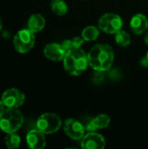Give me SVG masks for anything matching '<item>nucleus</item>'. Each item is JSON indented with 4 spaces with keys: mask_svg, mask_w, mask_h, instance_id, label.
<instances>
[{
    "mask_svg": "<svg viewBox=\"0 0 148 149\" xmlns=\"http://www.w3.org/2000/svg\"><path fill=\"white\" fill-rule=\"evenodd\" d=\"M87 56L89 65L99 72L108 71L114 60V52L112 47L106 44H98L92 46Z\"/></svg>",
    "mask_w": 148,
    "mask_h": 149,
    "instance_id": "obj_1",
    "label": "nucleus"
},
{
    "mask_svg": "<svg viewBox=\"0 0 148 149\" xmlns=\"http://www.w3.org/2000/svg\"><path fill=\"white\" fill-rule=\"evenodd\" d=\"M63 60L65 70L73 76L82 74L89 65L88 56L80 48L66 52Z\"/></svg>",
    "mask_w": 148,
    "mask_h": 149,
    "instance_id": "obj_2",
    "label": "nucleus"
},
{
    "mask_svg": "<svg viewBox=\"0 0 148 149\" xmlns=\"http://www.w3.org/2000/svg\"><path fill=\"white\" fill-rule=\"evenodd\" d=\"M24 124V117L17 108H4L0 113V129L6 133L17 132Z\"/></svg>",
    "mask_w": 148,
    "mask_h": 149,
    "instance_id": "obj_3",
    "label": "nucleus"
},
{
    "mask_svg": "<svg viewBox=\"0 0 148 149\" xmlns=\"http://www.w3.org/2000/svg\"><path fill=\"white\" fill-rule=\"evenodd\" d=\"M61 119L52 113H43L36 121V127L44 134L56 133L61 127Z\"/></svg>",
    "mask_w": 148,
    "mask_h": 149,
    "instance_id": "obj_4",
    "label": "nucleus"
},
{
    "mask_svg": "<svg viewBox=\"0 0 148 149\" xmlns=\"http://www.w3.org/2000/svg\"><path fill=\"white\" fill-rule=\"evenodd\" d=\"M35 44V35L30 29H23L18 31L13 38V45L17 52L19 53L28 52Z\"/></svg>",
    "mask_w": 148,
    "mask_h": 149,
    "instance_id": "obj_5",
    "label": "nucleus"
},
{
    "mask_svg": "<svg viewBox=\"0 0 148 149\" xmlns=\"http://www.w3.org/2000/svg\"><path fill=\"white\" fill-rule=\"evenodd\" d=\"M99 29L107 34H116L123 26L122 18L114 13L104 14L99 19Z\"/></svg>",
    "mask_w": 148,
    "mask_h": 149,
    "instance_id": "obj_6",
    "label": "nucleus"
},
{
    "mask_svg": "<svg viewBox=\"0 0 148 149\" xmlns=\"http://www.w3.org/2000/svg\"><path fill=\"white\" fill-rule=\"evenodd\" d=\"M1 100L5 107L17 108L24 103L25 96L20 90L17 88H10L3 92Z\"/></svg>",
    "mask_w": 148,
    "mask_h": 149,
    "instance_id": "obj_7",
    "label": "nucleus"
},
{
    "mask_svg": "<svg viewBox=\"0 0 148 149\" xmlns=\"http://www.w3.org/2000/svg\"><path fill=\"white\" fill-rule=\"evenodd\" d=\"M85 127L83 123L76 119H67L64 124V132L65 134L74 141L81 140L85 135Z\"/></svg>",
    "mask_w": 148,
    "mask_h": 149,
    "instance_id": "obj_8",
    "label": "nucleus"
},
{
    "mask_svg": "<svg viewBox=\"0 0 148 149\" xmlns=\"http://www.w3.org/2000/svg\"><path fill=\"white\" fill-rule=\"evenodd\" d=\"M106 146L104 137L93 132H89L81 139V147L84 149H103Z\"/></svg>",
    "mask_w": 148,
    "mask_h": 149,
    "instance_id": "obj_9",
    "label": "nucleus"
},
{
    "mask_svg": "<svg viewBox=\"0 0 148 149\" xmlns=\"http://www.w3.org/2000/svg\"><path fill=\"white\" fill-rule=\"evenodd\" d=\"M26 142L30 148L43 149L46 145L44 134L39 131L37 127L31 129L26 136Z\"/></svg>",
    "mask_w": 148,
    "mask_h": 149,
    "instance_id": "obj_10",
    "label": "nucleus"
},
{
    "mask_svg": "<svg viewBox=\"0 0 148 149\" xmlns=\"http://www.w3.org/2000/svg\"><path fill=\"white\" fill-rule=\"evenodd\" d=\"M66 51L63 47L62 44L51 43L45 45L44 49V56L51 61H60L63 60L65 56Z\"/></svg>",
    "mask_w": 148,
    "mask_h": 149,
    "instance_id": "obj_11",
    "label": "nucleus"
},
{
    "mask_svg": "<svg viewBox=\"0 0 148 149\" xmlns=\"http://www.w3.org/2000/svg\"><path fill=\"white\" fill-rule=\"evenodd\" d=\"M130 27L132 31L137 34L140 35L147 31L148 19L147 17L143 14H136L134 15L130 21Z\"/></svg>",
    "mask_w": 148,
    "mask_h": 149,
    "instance_id": "obj_12",
    "label": "nucleus"
},
{
    "mask_svg": "<svg viewBox=\"0 0 148 149\" xmlns=\"http://www.w3.org/2000/svg\"><path fill=\"white\" fill-rule=\"evenodd\" d=\"M45 25V19L41 14H33L28 20V29L37 33L41 31Z\"/></svg>",
    "mask_w": 148,
    "mask_h": 149,
    "instance_id": "obj_13",
    "label": "nucleus"
},
{
    "mask_svg": "<svg viewBox=\"0 0 148 149\" xmlns=\"http://www.w3.org/2000/svg\"><path fill=\"white\" fill-rule=\"evenodd\" d=\"M99 35V31L96 26L93 25H90L85 27L81 34V37L83 38V39L85 41H94L98 38Z\"/></svg>",
    "mask_w": 148,
    "mask_h": 149,
    "instance_id": "obj_14",
    "label": "nucleus"
},
{
    "mask_svg": "<svg viewBox=\"0 0 148 149\" xmlns=\"http://www.w3.org/2000/svg\"><path fill=\"white\" fill-rule=\"evenodd\" d=\"M84 39L81 37H75L72 39H66L62 43L63 47L65 49L66 52L71 51V50H74V49H78L80 48V46L83 45L84 43Z\"/></svg>",
    "mask_w": 148,
    "mask_h": 149,
    "instance_id": "obj_15",
    "label": "nucleus"
},
{
    "mask_svg": "<svg viewBox=\"0 0 148 149\" xmlns=\"http://www.w3.org/2000/svg\"><path fill=\"white\" fill-rule=\"evenodd\" d=\"M20 142H21V139L16 134V132L7 134V135L4 138V143L6 147L10 149L17 148L20 146Z\"/></svg>",
    "mask_w": 148,
    "mask_h": 149,
    "instance_id": "obj_16",
    "label": "nucleus"
},
{
    "mask_svg": "<svg viewBox=\"0 0 148 149\" xmlns=\"http://www.w3.org/2000/svg\"><path fill=\"white\" fill-rule=\"evenodd\" d=\"M51 10L58 16H64L68 10L67 4L63 0H54L51 3Z\"/></svg>",
    "mask_w": 148,
    "mask_h": 149,
    "instance_id": "obj_17",
    "label": "nucleus"
},
{
    "mask_svg": "<svg viewBox=\"0 0 148 149\" xmlns=\"http://www.w3.org/2000/svg\"><path fill=\"white\" fill-rule=\"evenodd\" d=\"M115 41L118 45H120L121 47H126L130 45L131 37L126 31L120 30V31H118L115 34Z\"/></svg>",
    "mask_w": 148,
    "mask_h": 149,
    "instance_id": "obj_18",
    "label": "nucleus"
},
{
    "mask_svg": "<svg viewBox=\"0 0 148 149\" xmlns=\"http://www.w3.org/2000/svg\"><path fill=\"white\" fill-rule=\"evenodd\" d=\"M140 64H141V65H143V66H145V67L148 66V59L147 58V56L144 57V58H142L140 59Z\"/></svg>",
    "mask_w": 148,
    "mask_h": 149,
    "instance_id": "obj_19",
    "label": "nucleus"
},
{
    "mask_svg": "<svg viewBox=\"0 0 148 149\" xmlns=\"http://www.w3.org/2000/svg\"><path fill=\"white\" fill-rule=\"evenodd\" d=\"M4 107H5V106L3 104V102L2 101V100H0V113L4 109Z\"/></svg>",
    "mask_w": 148,
    "mask_h": 149,
    "instance_id": "obj_20",
    "label": "nucleus"
},
{
    "mask_svg": "<svg viewBox=\"0 0 148 149\" xmlns=\"http://www.w3.org/2000/svg\"><path fill=\"white\" fill-rule=\"evenodd\" d=\"M144 41H145V43L148 45V31L146 33V35H145V38H144Z\"/></svg>",
    "mask_w": 148,
    "mask_h": 149,
    "instance_id": "obj_21",
    "label": "nucleus"
},
{
    "mask_svg": "<svg viewBox=\"0 0 148 149\" xmlns=\"http://www.w3.org/2000/svg\"><path fill=\"white\" fill-rule=\"evenodd\" d=\"M2 29V24H1V19H0V30Z\"/></svg>",
    "mask_w": 148,
    "mask_h": 149,
    "instance_id": "obj_22",
    "label": "nucleus"
},
{
    "mask_svg": "<svg viewBox=\"0 0 148 149\" xmlns=\"http://www.w3.org/2000/svg\"><path fill=\"white\" fill-rule=\"evenodd\" d=\"M147 59H148V52H147Z\"/></svg>",
    "mask_w": 148,
    "mask_h": 149,
    "instance_id": "obj_23",
    "label": "nucleus"
}]
</instances>
